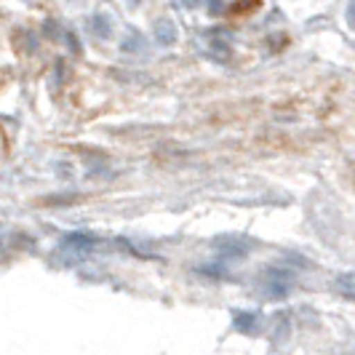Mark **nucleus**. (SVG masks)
Returning a JSON list of instances; mask_svg holds the SVG:
<instances>
[{"label":"nucleus","mask_w":355,"mask_h":355,"mask_svg":"<svg viewBox=\"0 0 355 355\" xmlns=\"http://www.w3.org/2000/svg\"><path fill=\"white\" fill-rule=\"evenodd\" d=\"M155 40H158L160 46H174L177 43V27H174L171 19H158V24H155Z\"/></svg>","instance_id":"f257e3e1"},{"label":"nucleus","mask_w":355,"mask_h":355,"mask_svg":"<svg viewBox=\"0 0 355 355\" xmlns=\"http://www.w3.org/2000/svg\"><path fill=\"white\" fill-rule=\"evenodd\" d=\"M347 24H350V27L355 30V0L350 3V6H347Z\"/></svg>","instance_id":"f03ea898"},{"label":"nucleus","mask_w":355,"mask_h":355,"mask_svg":"<svg viewBox=\"0 0 355 355\" xmlns=\"http://www.w3.org/2000/svg\"><path fill=\"white\" fill-rule=\"evenodd\" d=\"M182 3H184V6H190V8H193V6H198V3H200V0H182Z\"/></svg>","instance_id":"7ed1b4c3"}]
</instances>
